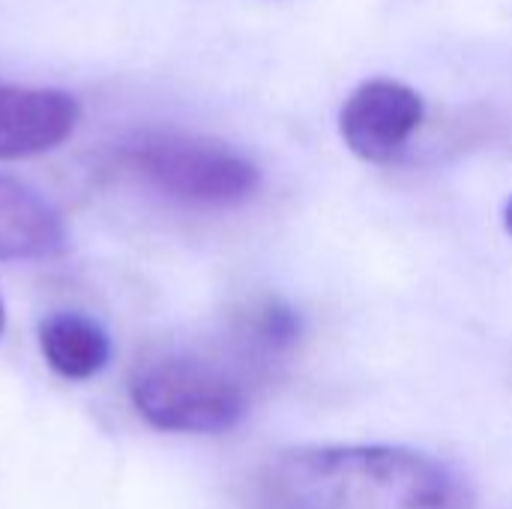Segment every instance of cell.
<instances>
[{
  "instance_id": "obj_1",
  "label": "cell",
  "mask_w": 512,
  "mask_h": 509,
  "mask_svg": "<svg viewBox=\"0 0 512 509\" xmlns=\"http://www.w3.org/2000/svg\"><path fill=\"white\" fill-rule=\"evenodd\" d=\"M261 509H471L465 480L441 459L387 444L300 447L258 477Z\"/></svg>"
},
{
  "instance_id": "obj_2",
  "label": "cell",
  "mask_w": 512,
  "mask_h": 509,
  "mask_svg": "<svg viewBox=\"0 0 512 509\" xmlns=\"http://www.w3.org/2000/svg\"><path fill=\"white\" fill-rule=\"evenodd\" d=\"M264 378L270 372L231 336L228 354L162 351L147 357L129 378V399L159 432L222 435L246 420Z\"/></svg>"
},
{
  "instance_id": "obj_3",
  "label": "cell",
  "mask_w": 512,
  "mask_h": 509,
  "mask_svg": "<svg viewBox=\"0 0 512 509\" xmlns=\"http://www.w3.org/2000/svg\"><path fill=\"white\" fill-rule=\"evenodd\" d=\"M117 165L150 192L198 210H231L261 189V168L231 144L189 132H141L117 150Z\"/></svg>"
},
{
  "instance_id": "obj_4",
  "label": "cell",
  "mask_w": 512,
  "mask_h": 509,
  "mask_svg": "<svg viewBox=\"0 0 512 509\" xmlns=\"http://www.w3.org/2000/svg\"><path fill=\"white\" fill-rule=\"evenodd\" d=\"M426 120L423 96L393 78H369L348 93L339 111L342 144L369 165H387L405 153Z\"/></svg>"
},
{
  "instance_id": "obj_5",
  "label": "cell",
  "mask_w": 512,
  "mask_h": 509,
  "mask_svg": "<svg viewBox=\"0 0 512 509\" xmlns=\"http://www.w3.org/2000/svg\"><path fill=\"white\" fill-rule=\"evenodd\" d=\"M78 117V99L66 90L0 81V159H30L60 147Z\"/></svg>"
},
{
  "instance_id": "obj_6",
  "label": "cell",
  "mask_w": 512,
  "mask_h": 509,
  "mask_svg": "<svg viewBox=\"0 0 512 509\" xmlns=\"http://www.w3.org/2000/svg\"><path fill=\"white\" fill-rule=\"evenodd\" d=\"M63 249L60 213L30 186L0 174V261H45Z\"/></svg>"
},
{
  "instance_id": "obj_7",
  "label": "cell",
  "mask_w": 512,
  "mask_h": 509,
  "mask_svg": "<svg viewBox=\"0 0 512 509\" xmlns=\"http://www.w3.org/2000/svg\"><path fill=\"white\" fill-rule=\"evenodd\" d=\"M39 351L60 378L90 381L108 366L111 339L96 321L78 312H54L39 324Z\"/></svg>"
},
{
  "instance_id": "obj_8",
  "label": "cell",
  "mask_w": 512,
  "mask_h": 509,
  "mask_svg": "<svg viewBox=\"0 0 512 509\" xmlns=\"http://www.w3.org/2000/svg\"><path fill=\"white\" fill-rule=\"evenodd\" d=\"M504 225H507V234L512 237V198L507 201V210H504Z\"/></svg>"
},
{
  "instance_id": "obj_9",
  "label": "cell",
  "mask_w": 512,
  "mask_h": 509,
  "mask_svg": "<svg viewBox=\"0 0 512 509\" xmlns=\"http://www.w3.org/2000/svg\"><path fill=\"white\" fill-rule=\"evenodd\" d=\"M3 327H6V312H3V303H0V336H3Z\"/></svg>"
}]
</instances>
